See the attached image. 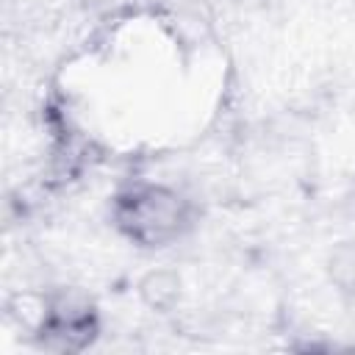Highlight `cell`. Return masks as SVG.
Returning a JSON list of instances; mask_svg holds the SVG:
<instances>
[{
    "label": "cell",
    "mask_w": 355,
    "mask_h": 355,
    "mask_svg": "<svg viewBox=\"0 0 355 355\" xmlns=\"http://www.w3.org/2000/svg\"><path fill=\"white\" fill-rule=\"evenodd\" d=\"M128 219H130V230L139 239L161 241L178 230L180 202L175 194L150 189V191L133 197V202L128 205Z\"/></svg>",
    "instance_id": "6da1fadb"
}]
</instances>
